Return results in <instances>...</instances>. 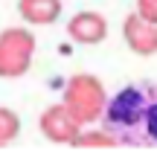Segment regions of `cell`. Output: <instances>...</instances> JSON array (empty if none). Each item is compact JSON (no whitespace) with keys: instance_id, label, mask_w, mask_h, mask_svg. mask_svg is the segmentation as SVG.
<instances>
[{"instance_id":"6da1fadb","label":"cell","mask_w":157,"mask_h":154,"mask_svg":"<svg viewBox=\"0 0 157 154\" xmlns=\"http://www.w3.org/2000/svg\"><path fill=\"white\" fill-rule=\"evenodd\" d=\"M146 108L148 87H122L105 108V128L119 145H146Z\"/></svg>"},{"instance_id":"7a4b0ae2","label":"cell","mask_w":157,"mask_h":154,"mask_svg":"<svg viewBox=\"0 0 157 154\" xmlns=\"http://www.w3.org/2000/svg\"><path fill=\"white\" fill-rule=\"evenodd\" d=\"M64 105L67 111L76 116L82 125L102 119L108 108V93L102 87V81L90 73H76L64 87Z\"/></svg>"},{"instance_id":"3957f363","label":"cell","mask_w":157,"mask_h":154,"mask_svg":"<svg viewBox=\"0 0 157 154\" xmlns=\"http://www.w3.org/2000/svg\"><path fill=\"white\" fill-rule=\"evenodd\" d=\"M35 52V35L29 29L9 26L0 32V79H17L29 70Z\"/></svg>"},{"instance_id":"277c9868","label":"cell","mask_w":157,"mask_h":154,"mask_svg":"<svg viewBox=\"0 0 157 154\" xmlns=\"http://www.w3.org/2000/svg\"><path fill=\"white\" fill-rule=\"evenodd\" d=\"M38 128H41V134H44L50 143H56V145H76L78 134L84 131V125L67 111L64 102L61 105H50V108L41 114Z\"/></svg>"},{"instance_id":"5b68a950","label":"cell","mask_w":157,"mask_h":154,"mask_svg":"<svg viewBox=\"0 0 157 154\" xmlns=\"http://www.w3.org/2000/svg\"><path fill=\"white\" fill-rule=\"evenodd\" d=\"M122 35H125V44H128L137 55H154L157 52V23L140 17L137 12L125 17Z\"/></svg>"},{"instance_id":"8992f818","label":"cell","mask_w":157,"mask_h":154,"mask_svg":"<svg viewBox=\"0 0 157 154\" xmlns=\"http://www.w3.org/2000/svg\"><path fill=\"white\" fill-rule=\"evenodd\" d=\"M67 35L76 41V44H84V47L102 44L105 35H108V21L99 15V12H78V15L70 17Z\"/></svg>"},{"instance_id":"52a82bcc","label":"cell","mask_w":157,"mask_h":154,"mask_svg":"<svg viewBox=\"0 0 157 154\" xmlns=\"http://www.w3.org/2000/svg\"><path fill=\"white\" fill-rule=\"evenodd\" d=\"M17 12L26 23L35 26H50L61 17V0H21Z\"/></svg>"},{"instance_id":"ba28073f","label":"cell","mask_w":157,"mask_h":154,"mask_svg":"<svg viewBox=\"0 0 157 154\" xmlns=\"http://www.w3.org/2000/svg\"><path fill=\"white\" fill-rule=\"evenodd\" d=\"M111 145H119L117 137L111 131H82L76 140V148H111Z\"/></svg>"},{"instance_id":"9c48e42d","label":"cell","mask_w":157,"mask_h":154,"mask_svg":"<svg viewBox=\"0 0 157 154\" xmlns=\"http://www.w3.org/2000/svg\"><path fill=\"white\" fill-rule=\"evenodd\" d=\"M17 134H21V119H17V114L9 111V108H0V145L15 143Z\"/></svg>"},{"instance_id":"30bf717a","label":"cell","mask_w":157,"mask_h":154,"mask_svg":"<svg viewBox=\"0 0 157 154\" xmlns=\"http://www.w3.org/2000/svg\"><path fill=\"white\" fill-rule=\"evenodd\" d=\"M157 143V87H148V108H146V145Z\"/></svg>"},{"instance_id":"8fae6325","label":"cell","mask_w":157,"mask_h":154,"mask_svg":"<svg viewBox=\"0 0 157 154\" xmlns=\"http://www.w3.org/2000/svg\"><path fill=\"white\" fill-rule=\"evenodd\" d=\"M137 15L157 23V0H137Z\"/></svg>"}]
</instances>
